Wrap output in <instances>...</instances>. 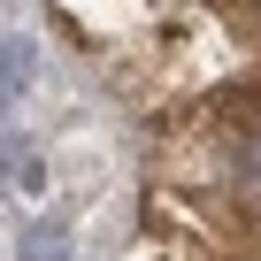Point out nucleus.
<instances>
[{
	"label": "nucleus",
	"instance_id": "7ed1b4c3",
	"mask_svg": "<svg viewBox=\"0 0 261 261\" xmlns=\"http://www.w3.org/2000/svg\"><path fill=\"white\" fill-rule=\"evenodd\" d=\"M0 185H8V154H0Z\"/></svg>",
	"mask_w": 261,
	"mask_h": 261
},
{
	"label": "nucleus",
	"instance_id": "f03ea898",
	"mask_svg": "<svg viewBox=\"0 0 261 261\" xmlns=\"http://www.w3.org/2000/svg\"><path fill=\"white\" fill-rule=\"evenodd\" d=\"M23 77H31V46H0V108L23 92Z\"/></svg>",
	"mask_w": 261,
	"mask_h": 261
},
{
	"label": "nucleus",
	"instance_id": "f257e3e1",
	"mask_svg": "<svg viewBox=\"0 0 261 261\" xmlns=\"http://www.w3.org/2000/svg\"><path fill=\"white\" fill-rule=\"evenodd\" d=\"M16 261H69V230L62 223H31L16 238Z\"/></svg>",
	"mask_w": 261,
	"mask_h": 261
}]
</instances>
